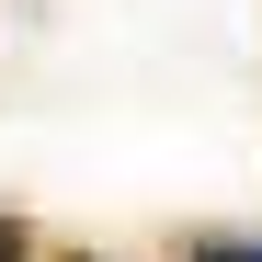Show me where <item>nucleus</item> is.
<instances>
[{
  "label": "nucleus",
  "instance_id": "obj_2",
  "mask_svg": "<svg viewBox=\"0 0 262 262\" xmlns=\"http://www.w3.org/2000/svg\"><path fill=\"white\" fill-rule=\"evenodd\" d=\"M0 262H34V239H23V216H0Z\"/></svg>",
  "mask_w": 262,
  "mask_h": 262
},
{
  "label": "nucleus",
  "instance_id": "obj_1",
  "mask_svg": "<svg viewBox=\"0 0 262 262\" xmlns=\"http://www.w3.org/2000/svg\"><path fill=\"white\" fill-rule=\"evenodd\" d=\"M194 262H262V239H194Z\"/></svg>",
  "mask_w": 262,
  "mask_h": 262
}]
</instances>
